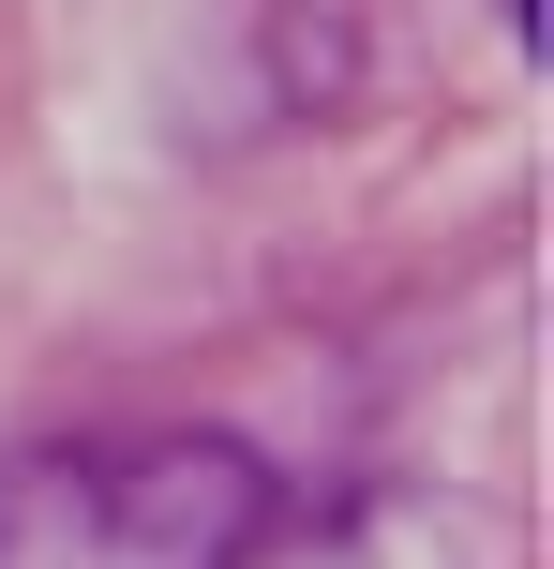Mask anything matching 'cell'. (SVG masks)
I'll return each mask as SVG.
<instances>
[{
    "instance_id": "1",
    "label": "cell",
    "mask_w": 554,
    "mask_h": 569,
    "mask_svg": "<svg viewBox=\"0 0 554 569\" xmlns=\"http://www.w3.org/2000/svg\"><path fill=\"white\" fill-rule=\"evenodd\" d=\"M270 540V480L225 435H120V450L0 465V569H240Z\"/></svg>"
}]
</instances>
